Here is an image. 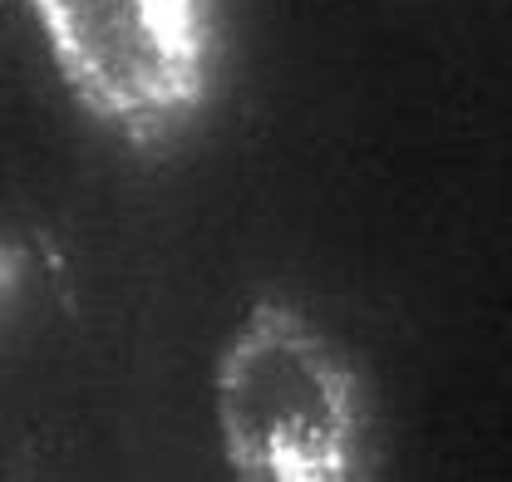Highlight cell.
I'll return each mask as SVG.
<instances>
[{"instance_id":"1","label":"cell","mask_w":512,"mask_h":482,"mask_svg":"<svg viewBox=\"0 0 512 482\" xmlns=\"http://www.w3.org/2000/svg\"><path fill=\"white\" fill-rule=\"evenodd\" d=\"M222 463L242 482H350L365 473V384L291 301L247 305L212 369Z\"/></svg>"},{"instance_id":"2","label":"cell","mask_w":512,"mask_h":482,"mask_svg":"<svg viewBox=\"0 0 512 482\" xmlns=\"http://www.w3.org/2000/svg\"><path fill=\"white\" fill-rule=\"evenodd\" d=\"M64 94L109 138L148 153L212 99L217 0H25Z\"/></svg>"},{"instance_id":"3","label":"cell","mask_w":512,"mask_h":482,"mask_svg":"<svg viewBox=\"0 0 512 482\" xmlns=\"http://www.w3.org/2000/svg\"><path fill=\"white\" fill-rule=\"evenodd\" d=\"M25 271H30V256H25V246H20V241H10L5 232H0V305L20 291Z\"/></svg>"}]
</instances>
